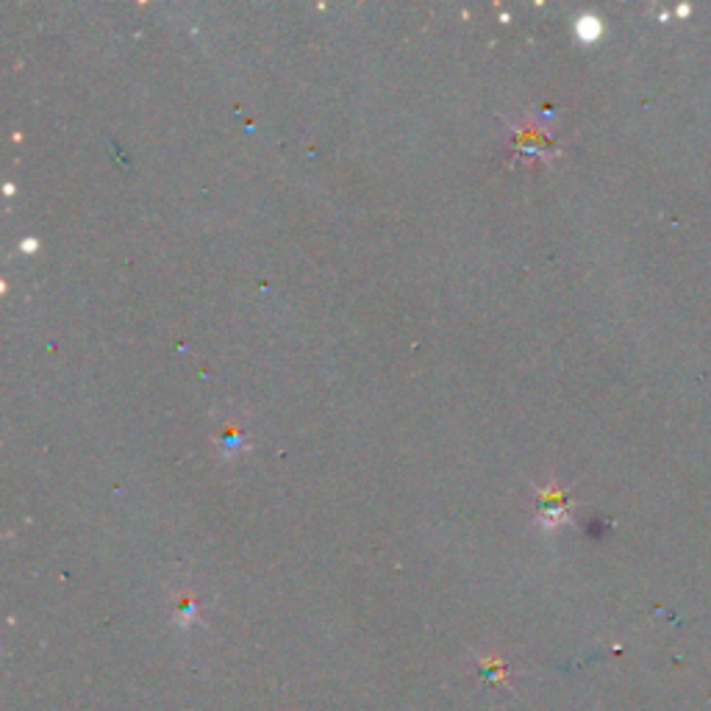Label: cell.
<instances>
[{
	"mask_svg": "<svg viewBox=\"0 0 711 711\" xmlns=\"http://www.w3.org/2000/svg\"><path fill=\"white\" fill-rule=\"evenodd\" d=\"M575 33L581 36L584 42H594L597 36L603 33V25H601V20H597V17H589V14H586V17H581V20L575 23Z\"/></svg>",
	"mask_w": 711,
	"mask_h": 711,
	"instance_id": "2",
	"label": "cell"
},
{
	"mask_svg": "<svg viewBox=\"0 0 711 711\" xmlns=\"http://www.w3.org/2000/svg\"><path fill=\"white\" fill-rule=\"evenodd\" d=\"M567 498L558 486H547L539 492V522L545 529H558L561 522H567Z\"/></svg>",
	"mask_w": 711,
	"mask_h": 711,
	"instance_id": "1",
	"label": "cell"
},
{
	"mask_svg": "<svg viewBox=\"0 0 711 711\" xmlns=\"http://www.w3.org/2000/svg\"><path fill=\"white\" fill-rule=\"evenodd\" d=\"M242 444H245V436H242L237 428H229L226 434L220 436V451H222V456H231V454L242 451Z\"/></svg>",
	"mask_w": 711,
	"mask_h": 711,
	"instance_id": "3",
	"label": "cell"
}]
</instances>
